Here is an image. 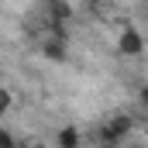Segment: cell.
<instances>
[{
	"mask_svg": "<svg viewBox=\"0 0 148 148\" xmlns=\"http://www.w3.org/2000/svg\"><path fill=\"white\" fill-rule=\"evenodd\" d=\"M131 127H134V121L127 117V114H117V117H110L107 124H103V145L107 148H117L127 134H131Z\"/></svg>",
	"mask_w": 148,
	"mask_h": 148,
	"instance_id": "1",
	"label": "cell"
},
{
	"mask_svg": "<svg viewBox=\"0 0 148 148\" xmlns=\"http://www.w3.org/2000/svg\"><path fill=\"white\" fill-rule=\"evenodd\" d=\"M117 52L121 55H141L145 52V38L138 28H124L121 31V41H117Z\"/></svg>",
	"mask_w": 148,
	"mask_h": 148,
	"instance_id": "2",
	"label": "cell"
},
{
	"mask_svg": "<svg viewBox=\"0 0 148 148\" xmlns=\"http://www.w3.org/2000/svg\"><path fill=\"white\" fill-rule=\"evenodd\" d=\"M41 55L52 59V62H66V38H62V35L48 38V41L41 45Z\"/></svg>",
	"mask_w": 148,
	"mask_h": 148,
	"instance_id": "3",
	"label": "cell"
},
{
	"mask_svg": "<svg viewBox=\"0 0 148 148\" xmlns=\"http://www.w3.org/2000/svg\"><path fill=\"white\" fill-rule=\"evenodd\" d=\"M79 145H83V134L76 127H62L55 134V148H79Z\"/></svg>",
	"mask_w": 148,
	"mask_h": 148,
	"instance_id": "4",
	"label": "cell"
},
{
	"mask_svg": "<svg viewBox=\"0 0 148 148\" xmlns=\"http://www.w3.org/2000/svg\"><path fill=\"white\" fill-rule=\"evenodd\" d=\"M14 107V97H10V90H0V117H7Z\"/></svg>",
	"mask_w": 148,
	"mask_h": 148,
	"instance_id": "5",
	"label": "cell"
},
{
	"mask_svg": "<svg viewBox=\"0 0 148 148\" xmlns=\"http://www.w3.org/2000/svg\"><path fill=\"white\" fill-rule=\"evenodd\" d=\"M0 148H17V138H14L3 124H0Z\"/></svg>",
	"mask_w": 148,
	"mask_h": 148,
	"instance_id": "6",
	"label": "cell"
},
{
	"mask_svg": "<svg viewBox=\"0 0 148 148\" xmlns=\"http://www.w3.org/2000/svg\"><path fill=\"white\" fill-rule=\"evenodd\" d=\"M86 3H90V7H100V3H103V0H86Z\"/></svg>",
	"mask_w": 148,
	"mask_h": 148,
	"instance_id": "7",
	"label": "cell"
},
{
	"mask_svg": "<svg viewBox=\"0 0 148 148\" xmlns=\"http://www.w3.org/2000/svg\"><path fill=\"white\" fill-rule=\"evenodd\" d=\"M127 148H145V145H127Z\"/></svg>",
	"mask_w": 148,
	"mask_h": 148,
	"instance_id": "8",
	"label": "cell"
},
{
	"mask_svg": "<svg viewBox=\"0 0 148 148\" xmlns=\"http://www.w3.org/2000/svg\"><path fill=\"white\" fill-rule=\"evenodd\" d=\"M31 148H45V145H31Z\"/></svg>",
	"mask_w": 148,
	"mask_h": 148,
	"instance_id": "9",
	"label": "cell"
},
{
	"mask_svg": "<svg viewBox=\"0 0 148 148\" xmlns=\"http://www.w3.org/2000/svg\"><path fill=\"white\" fill-rule=\"evenodd\" d=\"M100 148H107V145H100Z\"/></svg>",
	"mask_w": 148,
	"mask_h": 148,
	"instance_id": "10",
	"label": "cell"
}]
</instances>
